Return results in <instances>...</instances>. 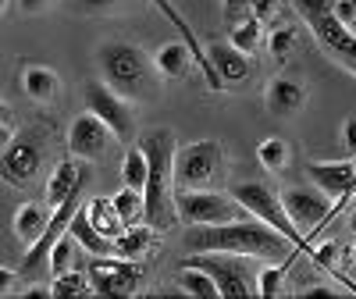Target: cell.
Here are the masks:
<instances>
[{
  "mask_svg": "<svg viewBox=\"0 0 356 299\" xmlns=\"http://www.w3.org/2000/svg\"><path fill=\"white\" fill-rule=\"evenodd\" d=\"M97 65H100L104 82L114 93H122L125 100L139 104V100L157 97V68L143 47H136L129 40H107L97 50Z\"/></svg>",
  "mask_w": 356,
  "mask_h": 299,
  "instance_id": "obj_3",
  "label": "cell"
},
{
  "mask_svg": "<svg viewBox=\"0 0 356 299\" xmlns=\"http://www.w3.org/2000/svg\"><path fill=\"white\" fill-rule=\"evenodd\" d=\"M264 100H267V111H271L275 118H292L307 100V86L300 79H292V75H278V79H271V86H267Z\"/></svg>",
  "mask_w": 356,
  "mask_h": 299,
  "instance_id": "obj_15",
  "label": "cell"
},
{
  "mask_svg": "<svg viewBox=\"0 0 356 299\" xmlns=\"http://www.w3.org/2000/svg\"><path fill=\"white\" fill-rule=\"evenodd\" d=\"M300 15L310 25L317 47L328 54L339 68H346L349 75H356V29L342 25L332 15V4H303Z\"/></svg>",
  "mask_w": 356,
  "mask_h": 299,
  "instance_id": "obj_5",
  "label": "cell"
},
{
  "mask_svg": "<svg viewBox=\"0 0 356 299\" xmlns=\"http://www.w3.org/2000/svg\"><path fill=\"white\" fill-rule=\"evenodd\" d=\"M282 203H285L289 218L296 221V228L307 235V243H310V235L321 232V225L328 221V200L310 193V189H289V193H282Z\"/></svg>",
  "mask_w": 356,
  "mask_h": 299,
  "instance_id": "obj_13",
  "label": "cell"
},
{
  "mask_svg": "<svg viewBox=\"0 0 356 299\" xmlns=\"http://www.w3.org/2000/svg\"><path fill=\"white\" fill-rule=\"evenodd\" d=\"M193 65H196V61H193V50H189L182 40H171V43L157 47V54H154V68H157V75H161V79H171V82L186 79Z\"/></svg>",
  "mask_w": 356,
  "mask_h": 299,
  "instance_id": "obj_19",
  "label": "cell"
},
{
  "mask_svg": "<svg viewBox=\"0 0 356 299\" xmlns=\"http://www.w3.org/2000/svg\"><path fill=\"white\" fill-rule=\"evenodd\" d=\"M349 228H353V232H356V211H353V214H349Z\"/></svg>",
  "mask_w": 356,
  "mask_h": 299,
  "instance_id": "obj_47",
  "label": "cell"
},
{
  "mask_svg": "<svg viewBox=\"0 0 356 299\" xmlns=\"http://www.w3.org/2000/svg\"><path fill=\"white\" fill-rule=\"evenodd\" d=\"M275 4H278V0H250V8H253V18L267 22V18L275 15Z\"/></svg>",
  "mask_w": 356,
  "mask_h": 299,
  "instance_id": "obj_39",
  "label": "cell"
},
{
  "mask_svg": "<svg viewBox=\"0 0 356 299\" xmlns=\"http://www.w3.org/2000/svg\"><path fill=\"white\" fill-rule=\"evenodd\" d=\"M232 47H239L243 54H257L260 50V43H264V29H260V18H246V22H235V29H232V40H228Z\"/></svg>",
  "mask_w": 356,
  "mask_h": 299,
  "instance_id": "obj_27",
  "label": "cell"
},
{
  "mask_svg": "<svg viewBox=\"0 0 356 299\" xmlns=\"http://www.w3.org/2000/svg\"><path fill=\"white\" fill-rule=\"evenodd\" d=\"M86 275H89V285H93L97 296H136V289L143 285V267L118 253L93 257Z\"/></svg>",
  "mask_w": 356,
  "mask_h": 299,
  "instance_id": "obj_10",
  "label": "cell"
},
{
  "mask_svg": "<svg viewBox=\"0 0 356 299\" xmlns=\"http://www.w3.org/2000/svg\"><path fill=\"white\" fill-rule=\"evenodd\" d=\"M349 260H353V267H356V243L349 246Z\"/></svg>",
  "mask_w": 356,
  "mask_h": 299,
  "instance_id": "obj_46",
  "label": "cell"
},
{
  "mask_svg": "<svg viewBox=\"0 0 356 299\" xmlns=\"http://www.w3.org/2000/svg\"><path fill=\"white\" fill-rule=\"evenodd\" d=\"M111 203H114L118 218H122V225H139V221H143V193H139V189H132V186L118 189V193L111 196Z\"/></svg>",
  "mask_w": 356,
  "mask_h": 299,
  "instance_id": "obj_26",
  "label": "cell"
},
{
  "mask_svg": "<svg viewBox=\"0 0 356 299\" xmlns=\"http://www.w3.org/2000/svg\"><path fill=\"white\" fill-rule=\"evenodd\" d=\"M72 253H75V239L65 232V235L50 246V253H47V267H50V275L68 271V267H72Z\"/></svg>",
  "mask_w": 356,
  "mask_h": 299,
  "instance_id": "obj_31",
  "label": "cell"
},
{
  "mask_svg": "<svg viewBox=\"0 0 356 299\" xmlns=\"http://www.w3.org/2000/svg\"><path fill=\"white\" fill-rule=\"evenodd\" d=\"M150 243H154V228L146 225V221L125 225V232L114 239V253H118V257H129V260H139Z\"/></svg>",
  "mask_w": 356,
  "mask_h": 299,
  "instance_id": "obj_24",
  "label": "cell"
},
{
  "mask_svg": "<svg viewBox=\"0 0 356 299\" xmlns=\"http://www.w3.org/2000/svg\"><path fill=\"white\" fill-rule=\"evenodd\" d=\"M239 8H246V0H225V15H228V18L239 11Z\"/></svg>",
  "mask_w": 356,
  "mask_h": 299,
  "instance_id": "obj_43",
  "label": "cell"
},
{
  "mask_svg": "<svg viewBox=\"0 0 356 299\" xmlns=\"http://www.w3.org/2000/svg\"><path fill=\"white\" fill-rule=\"evenodd\" d=\"M8 122H11V107L0 100V125H8Z\"/></svg>",
  "mask_w": 356,
  "mask_h": 299,
  "instance_id": "obj_44",
  "label": "cell"
},
{
  "mask_svg": "<svg viewBox=\"0 0 356 299\" xmlns=\"http://www.w3.org/2000/svg\"><path fill=\"white\" fill-rule=\"evenodd\" d=\"M82 189V164L79 161H61L54 171H50V178H47V196H43V203L50 207H61L72 193H79Z\"/></svg>",
  "mask_w": 356,
  "mask_h": 299,
  "instance_id": "obj_18",
  "label": "cell"
},
{
  "mask_svg": "<svg viewBox=\"0 0 356 299\" xmlns=\"http://www.w3.org/2000/svg\"><path fill=\"white\" fill-rule=\"evenodd\" d=\"M79 211V193H72L61 207H54L50 211V221H47V232L36 239L33 246L25 250V271H36V267H43L47 264V253H50V246L57 243V239H61L65 232H68V221H72V214Z\"/></svg>",
  "mask_w": 356,
  "mask_h": 299,
  "instance_id": "obj_14",
  "label": "cell"
},
{
  "mask_svg": "<svg viewBox=\"0 0 356 299\" xmlns=\"http://www.w3.org/2000/svg\"><path fill=\"white\" fill-rule=\"evenodd\" d=\"M257 161H260L267 171H285V164H289V143L278 139V136L264 139V143L257 146Z\"/></svg>",
  "mask_w": 356,
  "mask_h": 299,
  "instance_id": "obj_29",
  "label": "cell"
},
{
  "mask_svg": "<svg viewBox=\"0 0 356 299\" xmlns=\"http://www.w3.org/2000/svg\"><path fill=\"white\" fill-rule=\"evenodd\" d=\"M15 285H18V275L11 271V267H0V296L15 292Z\"/></svg>",
  "mask_w": 356,
  "mask_h": 299,
  "instance_id": "obj_40",
  "label": "cell"
},
{
  "mask_svg": "<svg viewBox=\"0 0 356 299\" xmlns=\"http://www.w3.org/2000/svg\"><path fill=\"white\" fill-rule=\"evenodd\" d=\"M175 211L182 225H221L239 218L243 207H235V196L214 189H175Z\"/></svg>",
  "mask_w": 356,
  "mask_h": 299,
  "instance_id": "obj_8",
  "label": "cell"
},
{
  "mask_svg": "<svg viewBox=\"0 0 356 299\" xmlns=\"http://www.w3.org/2000/svg\"><path fill=\"white\" fill-rule=\"evenodd\" d=\"M332 15H335L342 25L356 29V0H335V4H332Z\"/></svg>",
  "mask_w": 356,
  "mask_h": 299,
  "instance_id": "obj_35",
  "label": "cell"
},
{
  "mask_svg": "<svg viewBox=\"0 0 356 299\" xmlns=\"http://www.w3.org/2000/svg\"><path fill=\"white\" fill-rule=\"evenodd\" d=\"M93 292V285H89V275L86 271H75V267H68V271L54 275V285H50V296H89Z\"/></svg>",
  "mask_w": 356,
  "mask_h": 299,
  "instance_id": "obj_28",
  "label": "cell"
},
{
  "mask_svg": "<svg viewBox=\"0 0 356 299\" xmlns=\"http://www.w3.org/2000/svg\"><path fill=\"white\" fill-rule=\"evenodd\" d=\"M307 175H310V182L328 200H342L349 178H353V161H321V164L310 161L307 164Z\"/></svg>",
  "mask_w": 356,
  "mask_h": 299,
  "instance_id": "obj_16",
  "label": "cell"
},
{
  "mask_svg": "<svg viewBox=\"0 0 356 299\" xmlns=\"http://www.w3.org/2000/svg\"><path fill=\"white\" fill-rule=\"evenodd\" d=\"M47 4H50V0H18V8H22L25 15H36V11H47Z\"/></svg>",
  "mask_w": 356,
  "mask_h": 299,
  "instance_id": "obj_41",
  "label": "cell"
},
{
  "mask_svg": "<svg viewBox=\"0 0 356 299\" xmlns=\"http://www.w3.org/2000/svg\"><path fill=\"white\" fill-rule=\"evenodd\" d=\"M232 196H235V203L243 207V211L250 214V218H257V221H264L267 228H275V232H282L289 243L300 250V253H310V243H307V235L296 228V221L289 218V211H285V203H282V196L275 193V189H267L264 182H239L232 189Z\"/></svg>",
  "mask_w": 356,
  "mask_h": 299,
  "instance_id": "obj_4",
  "label": "cell"
},
{
  "mask_svg": "<svg viewBox=\"0 0 356 299\" xmlns=\"http://www.w3.org/2000/svg\"><path fill=\"white\" fill-rule=\"evenodd\" d=\"M122 178H125V186H132V189L143 193V186H146V154H143L139 143L129 146V154L122 161Z\"/></svg>",
  "mask_w": 356,
  "mask_h": 299,
  "instance_id": "obj_30",
  "label": "cell"
},
{
  "mask_svg": "<svg viewBox=\"0 0 356 299\" xmlns=\"http://www.w3.org/2000/svg\"><path fill=\"white\" fill-rule=\"evenodd\" d=\"M300 296H303V299H332L335 292H332V289H317V285H314V289H303Z\"/></svg>",
  "mask_w": 356,
  "mask_h": 299,
  "instance_id": "obj_42",
  "label": "cell"
},
{
  "mask_svg": "<svg viewBox=\"0 0 356 299\" xmlns=\"http://www.w3.org/2000/svg\"><path fill=\"white\" fill-rule=\"evenodd\" d=\"M225 154L218 139H196L175 150V189H211L221 175Z\"/></svg>",
  "mask_w": 356,
  "mask_h": 299,
  "instance_id": "obj_6",
  "label": "cell"
},
{
  "mask_svg": "<svg viewBox=\"0 0 356 299\" xmlns=\"http://www.w3.org/2000/svg\"><path fill=\"white\" fill-rule=\"evenodd\" d=\"M285 271L289 267L285 264H278V267H264L260 271V278H257V296H278L282 292V282H285Z\"/></svg>",
  "mask_w": 356,
  "mask_h": 299,
  "instance_id": "obj_33",
  "label": "cell"
},
{
  "mask_svg": "<svg viewBox=\"0 0 356 299\" xmlns=\"http://www.w3.org/2000/svg\"><path fill=\"white\" fill-rule=\"evenodd\" d=\"M22 89H25L29 100L50 104L57 93H61V79H57V72H50V68H43V65H29V68L22 72Z\"/></svg>",
  "mask_w": 356,
  "mask_h": 299,
  "instance_id": "obj_22",
  "label": "cell"
},
{
  "mask_svg": "<svg viewBox=\"0 0 356 299\" xmlns=\"http://www.w3.org/2000/svg\"><path fill=\"white\" fill-rule=\"evenodd\" d=\"M82 100H86V111H93L100 122L114 132V139L129 143V139L136 136V111H132V100H125L122 93H114L104 79L86 82Z\"/></svg>",
  "mask_w": 356,
  "mask_h": 299,
  "instance_id": "obj_9",
  "label": "cell"
},
{
  "mask_svg": "<svg viewBox=\"0 0 356 299\" xmlns=\"http://www.w3.org/2000/svg\"><path fill=\"white\" fill-rule=\"evenodd\" d=\"M111 139H114V132L100 122V118H97L93 111H82L75 122H72L68 150H72L75 161H104Z\"/></svg>",
  "mask_w": 356,
  "mask_h": 299,
  "instance_id": "obj_12",
  "label": "cell"
},
{
  "mask_svg": "<svg viewBox=\"0 0 356 299\" xmlns=\"http://www.w3.org/2000/svg\"><path fill=\"white\" fill-rule=\"evenodd\" d=\"M47 221H50V207L47 203H22L15 211V235H18V243L29 250L47 232Z\"/></svg>",
  "mask_w": 356,
  "mask_h": 299,
  "instance_id": "obj_21",
  "label": "cell"
},
{
  "mask_svg": "<svg viewBox=\"0 0 356 299\" xmlns=\"http://www.w3.org/2000/svg\"><path fill=\"white\" fill-rule=\"evenodd\" d=\"M68 235L75 239V246H82L89 257L114 253V243H111V239H104V235L93 228V221H89V214H86V207H79V211L72 214V221H68Z\"/></svg>",
  "mask_w": 356,
  "mask_h": 299,
  "instance_id": "obj_20",
  "label": "cell"
},
{
  "mask_svg": "<svg viewBox=\"0 0 356 299\" xmlns=\"http://www.w3.org/2000/svg\"><path fill=\"white\" fill-rule=\"evenodd\" d=\"M335 253H339V246H335V243L310 246V257H314V264H321V267H335Z\"/></svg>",
  "mask_w": 356,
  "mask_h": 299,
  "instance_id": "obj_36",
  "label": "cell"
},
{
  "mask_svg": "<svg viewBox=\"0 0 356 299\" xmlns=\"http://www.w3.org/2000/svg\"><path fill=\"white\" fill-rule=\"evenodd\" d=\"M122 4H129V0H75V11L79 15H111Z\"/></svg>",
  "mask_w": 356,
  "mask_h": 299,
  "instance_id": "obj_34",
  "label": "cell"
},
{
  "mask_svg": "<svg viewBox=\"0 0 356 299\" xmlns=\"http://www.w3.org/2000/svg\"><path fill=\"white\" fill-rule=\"evenodd\" d=\"M207 57H211V65H214V72H218V79L225 86L243 82L250 75V54H243L239 47H232V43H211L207 47Z\"/></svg>",
  "mask_w": 356,
  "mask_h": 299,
  "instance_id": "obj_17",
  "label": "cell"
},
{
  "mask_svg": "<svg viewBox=\"0 0 356 299\" xmlns=\"http://www.w3.org/2000/svg\"><path fill=\"white\" fill-rule=\"evenodd\" d=\"M4 8H8V0H0V15H4Z\"/></svg>",
  "mask_w": 356,
  "mask_h": 299,
  "instance_id": "obj_48",
  "label": "cell"
},
{
  "mask_svg": "<svg viewBox=\"0 0 356 299\" xmlns=\"http://www.w3.org/2000/svg\"><path fill=\"white\" fill-rule=\"evenodd\" d=\"M86 214H89V221H93V228L104 235V239H114L125 232V225H122V218H118V211H114V203L111 200H104V196H93L86 203Z\"/></svg>",
  "mask_w": 356,
  "mask_h": 299,
  "instance_id": "obj_23",
  "label": "cell"
},
{
  "mask_svg": "<svg viewBox=\"0 0 356 299\" xmlns=\"http://www.w3.org/2000/svg\"><path fill=\"white\" fill-rule=\"evenodd\" d=\"M43 157H47V136L36 132V129H25V132H18L4 143V154H0V178L15 189L33 186L40 168H43Z\"/></svg>",
  "mask_w": 356,
  "mask_h": 299,
  "instance_id": "obj_7",
  "label": "cell"
},
{
  "mask_svg": "<svg viewBox=\"0 0 356 299\" xmlns=\"http://www.w3.org/2000/svg\"><path fill=\"white\" fill-rule=\"evenodd\" d=\"M342 146L349 150V157H356V118L342 122Z\"/></svg>",
  "mask_w": 356,
  "mask_h": 299,
  "instance_id": "obj_38",
  "label": "cell"
},
{
  "mask_svg": "<svg viewBox=\"0 0 356 299\" xmlns=\"http://www.w3.org/2000/svg\"><path fill=\"white\" fill-rule=\"evenodd\" d=\"M186 264L203 267V271L218 282V292H221L225 299L257 296V292H253V282H250V271L239 264V257H235V253H193Z\"/></svg>",
  "mask_w": 356,
  "mask_h": 299,
  "instance_id": "obj_11",
  "label": "cell"
},
{
  "mask_svg": "<svg viewBox=\"0 0 356 299\" xmlns=\"http://www.w3.org/2000/svg\"><path fill=\"white\" fill-rule=\"evenodd\" d=\"M178 289H182L186 296H193V299H218L221 292H218V282L203 271V267H196V264H186L182 271H178Z\"/></svg>",
  "mask_w": 356,
  "mask_h": 299,
  "instance_id": "obj_25",
  "label": "cell"
},
{
  "mask_svg": "<svg viewBox=\"0 0 356 299\" xmlns=\"http://www.w3.org/2000/svg\"><path fill=\"white\" fill-rule=\"evenodd\" d=\"M182 246L189 253H235V257H257V260H296V250L289 239L264 221H221V225H189L182 235Z\"/></svg>",
  "mask_w": 356,
  "mask_h": 299,
  "instance_id": "obj_1",
  "label": "cell"
},
{
  "mask_svg": "<svg viewBox=\"0 0 356 299\" xmlns=\"http://www.w3.org/2000/svg\"><path fill=\"white\" fill-rule=\"evenodd\" d=\"M267 50H271V57H278V61H285V57L296 50V33L285 25V29H275L271 36H267Z\"/></svg>",
  "mask_w": 356,
  "mask_h": 299,
  "instance_id": "obj_32",
  "label": "cell"
},
{
  "mask_svg": "<svg viewBox=\"0 0 356 299\" xmlns=\"http://www.w3.org/2000/svg\"><path fill=\"white\" fill-rule=\"evenodd\" d=\"M8 139H11V132H8V125H0V146H4Z\"/></svg>",
  "mask_w": 356,
  "mask_h": 299,
  "instance_id": "obj_45",
  "label": "cell"
},
{
  "mask_svg": "<svg viewBox=\"0 0 356 299\" xmlns=\"http://www.w3.org/2000/svg\"><path fill=\"white\" fill-rule=\"evenodd\" d=\"M146 154V186H143V221L154 232H168L178 221L175 211V136L171 129H150L139 136Z\"/></svg>",
  "mask_w": 356,
  "mask_h": 299,
  "instance_id": "obj_2",
  "label": "cell"
},
{
  "mask_svg": "<svg viewBox=\"0 0 356 299\" xmlns=\"http://www.w3.org/2000/svg\"><path fill=\"white\" fill-rule=\"evenodd\" d=\"M356 196V161H353V178H349V186H346V193H342V200H335V207H332V211H328V218L332 214H339V211H346V207H349V200ZM324 225H328V221H324Z\"/></svg>",
  "mask_w": 356,
  "mask_h": 299,
  "instance_id": "obj_37",
  "label": "cell"
}]
</instances>
